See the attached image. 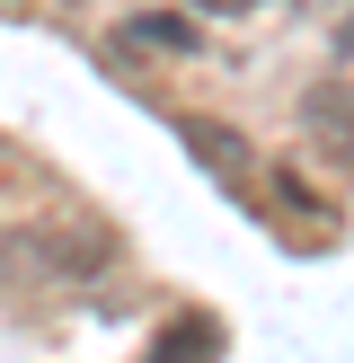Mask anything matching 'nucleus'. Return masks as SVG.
Here are the masks:
<instances>
[{
  "instance_id": "6",
  "label": "nucleus",
  "mask_w": 354,
  "mask_h": 363,
  "mask_svg": "<svg viewBox=\"0 0 354 363\" xmlns=\"http://www.w3.org/2000/svg\"><path fill=\"white\" fill-rule=\"evenodd\" d=\"M212 346H222V337H212V319H186V337H159L151 363H212Z\"/></svg>"
},
{
  "instance_id": "3",
  "label": "nucleus",
  "mask_w": 354,
  "mask_h": 363,
  "mask_svg": "<svg viewBox=\"0 0 354 363\" xmlns=\"http://www.w3.org/2000/svg\"><path fill=\"white\" fill-rule=\"evenodd\" d=\"M301 124H310L328 151H346L354 160V80H328V89H310L301 98Z\"/></svg>"
},
{
  "instance_id": "7",
  "label": "nucleus",
  "mask_w": 354,
  "mask_h": 363,
  "mask_svg": "<svg viewBox=\"0 0 354 363\" xmlns=\"http://www.w3.org/2000/svg\"><path fill=\"white\" fill-rule=\"evenodd\" d=\"M248 9H266V0H195V18H248Z\"/></svg>"
},
{
  "instance_id": "2",
  "label": "nucleus",
  "mask_w": 354,
  "mask_h": 363,
  "mask_svg": "<svg viewBox=\"0 0 354 363\" xmlns=\"http://www.w3.org/2000/svg\"><path fill=\"white\" fill-rule=\"evenodd\" d=\"M177 142H186L212 177H239V186H248V133H230V124H212V116H186V124H177Z\"/></svg>"
},
{
  "instance_id": "1",
  "label": "nucleus",
  "mask_w": 354,
  "mask_h": 363,
  "mask_svg": "<svg viewBox=\"0 0 354 363\" xmlns=\"http://www.w3.org/2000/svg\"><path fill=\"white\" fill-rule=\"evenodd\" d=\"M115 53H195V18L186 9H142V18H124L115 27Z\"/></svg>"
},
{
  "instance_id": "4",
  "label": "nucleus",
  "mask_w": 354,
  "mask_h": 363,
  "mask_svg": "<svg viewBox=\"0 0 354 363\" xmlns=\"http://www.w3.org/2000/svg\"><path fill=\"white\" fill-rule=\"evenodd\" d=\"M18 257H27L35 275H98L106 248L98 240H18Z\"/></svg>"
},
{
  "instance_id": "5",
  "label": "nucleus",
  "mask_w": 354,
  "mask_h": 363,
  "mask_svg": "<svg viewBox=\"0 0 354 363\" xmlns=\"http://www.w3.org/2000/svg\"><path fill=\"white\" fill-rule=\"evenodd\" d=\"M266 186H275V213H292V222H301V230H336V213H328V204H319V195H310V186H301V177H292V169H275V177H266Z\"/></svg>"
}]
</instances>
